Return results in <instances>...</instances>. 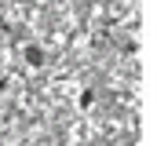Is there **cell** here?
<instances>
[{
    "mask_svg": "<svg viewBox=\"0 0 157 146\" xmlns=\"http://www.w3.org/2000/svg\"><path fill=\"white\" fill-rule=\"evenodd\" d=\"M22 55H26V62H29V66H44V59H48V55H44V48H37V44H29Z\"/></svg>",
    "mask_w": 157,
    "mask_h": 146,
    "instance_id": "obj_1",
    "label": "cell"
},
{
    "mask_svg": "<svg viewBox=\"0 0 157 146\" xmlns=\"http://www.w3.org/2000/svg\"><path fill=\"white\" fill-rule=\"evenodd\" d=\"M91 102H95V91H80V110H91Z\"/></svg>",
    "mask_w": 157,
    "mask_h": 146,
    "instance_id": "obj_2",
    "label": "cell"
}]
</instances>
